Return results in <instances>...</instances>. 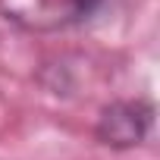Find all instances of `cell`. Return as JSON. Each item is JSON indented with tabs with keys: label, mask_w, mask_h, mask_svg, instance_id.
I'll use <instances>...</instances> for the list:
<instances>
[{
	"label": "cell",
	"mask_w": 160,
	"mask_h": 160,
	"mask_svg": "<svg viewBox=\"0 0 160 160\" xmlns=\"http://www.w3.org/2000/svg\"><path fill=\"white\" fill-rule=\"evenodd\" d=\"M154 129V104L144 98L135 101H113L110 107L101 110L98 126H94V138L107 148L126 151L141 144Z\"/></svg>",
	"instance_id": "cell-1"
},
{
	"label": "cell",
	"mask_w": 160,
	"mask_h": 160,
	"mask_svg": "<svg viewBox=\"0 0 160 160\" xmlns=\"http://www.w3.org/2000/svg\"><path fill=\"white\" fill-rule=\"evenodd\" d=\"M101 3L104 0H28L25 16H32L38 25H69L91 16Z\"/></svg>",
	"instance_id": "cell-2"
}]
</instances>
